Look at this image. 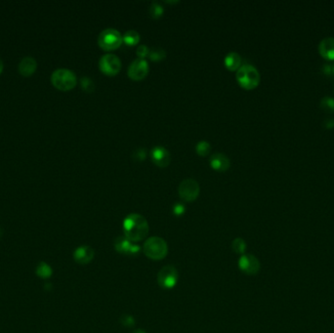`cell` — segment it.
<instances>
[{"instance_id": "cell-1", "label": "cell", "mask_w": 334, "mask_h": 333, "mask_svg": "<svg viewBox=\"0 0 334 333\" xmlns=\"http://www.w3.org/2000/svg\"><path fill=\"white\" fill-rule=\"evenodd\" d=\"M123 231L124 237L132 242L141 241L148 234V224L144 216L132 213L124 219Z\"/></svg>"}, {"instance_id": "cell-2", "label": "cell", "mask_w": 334, "mask_h": 333, "mask_svg": "<svg viewBox=\"0 0 334 333\" xmlns=\"http://www.w3.org/2000/svg\"><path fill=\"white\" fill-rule=\"evenodd\" d=\"M144 253L151 260H161L168 252L166 241L159 237H150L146 240L143 247Z\"/></svg>"}, {"instance_id": "cell-3", "label": "cell", "mask_w": 334, "mask_h": 333, "mask_svg": "<svg viewBox=\"0 0 334 333\" xmlns=\"http://www.w3.org/2000/svg\"><path fill=\"white\" fill-rule=\"evenodd\" d=\"M51 83L61 91H69L75 87L77 78L74 73L68 69H58L51 75Z\"/></svg>"}, {"instance_id": "cell-4", "label": "cell", "mask_w": 334, "mask_h": 333, "mask_svg": "<svg viewBox=\"0 0 334 333\" xmlns=\"http://www.w3.org/2000/svg\"><path fill=\"white\" fill-rule=\"evenodd\" d=\"M237 80L244 89H253L260 82V74L257 69L251 65H243L240 67L237 73Z\"/></svg>"}, {"instance_id": "cell-5", "label": "cell", "mask_w": 334, "mask_h": 333, "mask_svg": "<svg viewBox=\"0 0 334 333\" xmlns=\"http://www.w3.org/2000/svg\"><path fill=\"white\" fill-rule=\"evenodd\" d=\"M122 37L120 33L115 29H106L98 37L99 46L106 50L111 51L117 49L122 43Z\"/></svg>"}, {"instance_id": "cell-6", "label": "cell", "mask_w": 334, "mask_h": 333, "mask_svg": "<svg viewBox=\"0 0 334 333\" xmlns=\"http://www.w3.org/2000/svg\"><path fill=\"white\" fill-rule=\"evenodd\" d=\"M178 272L175 267L167 265L161 268L157 274V283L164 289L173 288L178 281Z\"/></svg>"}, {"instance_id": "cell-7", "label": "cell", "mask_w": 334, "mask_h": 333, "mask_svg": "<svg viewBox=\"0 0 334 333\" xmlns=\"http://www.w3.org/2000/svg\"><path fill=\"white\" fill-rule=\"evenodd\" d=\"M178 192L183 201L194 202L200 195V184L195 179H185L180 183Z\"/></svg>"}, {"instance_id": "cell-8", "label": "cell", "mask_w": 334, "mask_h": 333, "mask_svg": "<svg viewBox=\"0 0 334 333\" xmlns=\"http://www.w3.org/2000/svg\"><path fill=\"white\" fill-rule=\"evenodd\" d=\"M99 68L107 75H115L121 69V62L116 55L109 53L100 59Z\"/></svg>"}, {"instance_id": "cell-9", "label": "cell", "mask_w": 334, "mask_h": 333, "mask_svg": "<svg viewBox=\"0 0 334 333\" xmlns=\"http://www.w3.org/2000/svg\"><path fill=\"white\" fill-rule=\"evenodd\" d=\"M148 64L145 59H135L129 66L127 74L133 80L144 79L148 73Z\"/></svg>"}, {"instance_id": "cell-10", "label": "cell", "mask_w": 334, "mask_h": 333, "mask_svg": "<svg viewBox=\"0 0 334 333\" xmlns=\"http://www.w3.org/2000/svg\"><path fill=\"white\" fill-rule=\"evenodd\" d=\"M114 248L118 253L125 255H137L140 252V246L125 237H119L114 240Z\"/></svg>"}, {"instance_id": "cell-11", "label": "cell", "mask_w": 334, "mask_h": 333, "mask_svg": "<svg viewBox=\"0 0 334 333\" xmlns=\"http://www.w3.org/2000/svg\"><path fill=\"white\" fill-rule=\"evenodd\" d=\"M240 269L247 275H255L260 269L258 259L250 254H243L239 262Z\"/></svg>"}, {"instance_id": "cell-12", "label": "cell", "mask_w": 334, "mask_h": 333, "mask_svg": "<svg viewBox=\"0 0 334 333\" xmlns=\"http://www.w3.org/2000/svg\"><path fill=\"white\" fill-rule=\"evenodd\" d=\"M150 156L154 164L160 167H165V166L168 165L170 163V153L164 147L161 146H156L151 149Z\"/></svg>"}, {"instance_id": "cell-13", "label": "cell", "mask_w": 334, "mask_h": 333, "mask_svg": "<svg viewBox=\"0 0 334 333\" xmlns=\"http://www.w3.org/2000/svg\"><path fill=\"white\" fill-rule=\"evenodd\" d=\"M94 255H95V252L92 247L88 245H81L75 249L74 253V258L78 264L86 265V264H89L93 260Z\"/></svg>"}, {"instance_id": "cell-14", "label": "cell", "mask_w": 334, "mask_h": 333, "mask_svg": "<svg viewBox=\"0 0 334 333\" xmlns=\"http://www.w3.org/2000/svg\"><path fill=\"white\" fill-rule=\"evenodd\" d=\"M211 167L217 171H226L230 167V159L229 157L221 152L214 153L210 157Z\"/></svg>"}, {"instance_id": "cell-15", "label": "cell", "mask_w": 334, "mask_h": 333, "mask_svg": "<svg viewBox=\"0 0 334 333\" xmlns=\"http://www.w3.org/2000/svg\"><path fill=\"white\" fill-rule=\"evenodd\" d=\"M37 69V62L33 57H25L19 64V73L25 77L33 75Z\"/></svg>"}, {"instance_id": "cell-16", "label": "cell", "mask_w": 334, "mask_h": 333, "mask_svg": "<svg viewBox=\"0 0 334 333\" xmlns=\"http://www.w3.org/2000/svg\"><path fill=\"white\" fill-rule=\"evenodd\" d=\"M319 53L329 60L334 59V38L333 37H327L320 41L318 45Z\"/></svg>"}, {"instance_id": "cell-17", "label": "cell", "mask_w": 334, "mask_h": 333, "mask_svg": "<svg viewBox=\"0 0 334 333\" xmlns=\"http://www.w3.org/2000/svg\"><path fill=\"white\" fill-rule=\"evenodd\" d=\"M241 63V58L236 52L229 53L225 58V66L230 71H236V70L240 69Z\"/></svg>"}, {"instance_id": "cell-18", "label": "cell", "mask_w": 334, "mask_h": 333, "mask_svg": "<svg viewBox=\"0 0 334 333\" xmlns=\"http://www.w3.org/2000/svg\"><path fill=\"white\" fill-rule=\"evenodd\" d=\"M122 40L125 42V44H127L129 46H134V45L139 43L140 35L138 34V32L130 30L124 34V36L122 37Z\"/></svg>"}, {"instance_id": "cell-19", "label": "cell", "mask_w": 334, "mask_h": 333, "mask_svg": "<svg viewBox=\"0 0 334 333\" xmlns=\"http://www.w3.org/2000/svg\"><path fill=\"white\" fill-rule=\"evenodd\" d=\"M36 273L41 278H49L53 275V270L47 263L40 262L37 267Z\"/></svg>"}, {"instance_id": "cell-20", "label": "cell", "mask_w": 334, "mask_h": 333, "mask_svg": "<svg viewBox=\"0 0 334 333\" xmlns=\"http://www.w3.org/2000/svg\"><path fill=\"white\" fill-rule=\"evenodd\" d=\"M166 57V52L164 49H162L161 47H153L149 50L148 53V58L151 61H161Z\"/></svg>"}, {"instance_id": "cell-21", "label": "cell", "mask_w": 334, "mask_h": 333, "mask_svg": "<svg viewBox=\"0 0 334 333\" xmlns=\"http://www.w3.org/2000/svg\"><path fill=\"white\" fill-rule=\"evenodd\" d=\"M196 150H197L198 154H200L201 156H205V155H207L210 152L211 146L206 141H201V142H199L197 144Z\"/></svg>"}, {"instance_id": "cell-22", "label": "cell", "mask_w": 334, "mask_h": 333, "mask_svg": "<svg viewBox=\"0 0 334 333\" xmlns=\"http://www.w3.org/2000/svg\"><path fill=\"white\" fill-rule=\"evenodd\" d=\"M163 7L156 1H153L149 7V14L152 18L158 19L163 15Z\"/></svg>"}, {"instance_id": "cell-23", "label": "cell", "mask_w": 334, "mask_h": 333, "mask_svg": "<svg viewBox=\"0 0 334 333\" xmlns=\"http://www.w3.org/2000/svg\"><path fill=\"white\" fill-rule=\"evenodd\" d=\"M232 248L236 253L243 254L245 251V248H246V243L242 239L237 238L232 243Z\"/></svg>"}, {"instance_id": "cell-24", "label": "cell", "mask_w": 334, "mask_h": 333, "mask_svg": "<svg viewBox=\"0 0 334 333\" xmlns=\"http://www.w3.org/2000/svg\"><path fill=\"white\" fill-rule=\"evenodd\" d=\"M80 85H81V88L88 93H91L95 90V84L90 77L83 76L80 80Z\"/></svg>"}, {"instance_id": "cell-25", "label": "cell", "mask_w": 334, "mask_h": 333, "mask_svg": "<svg viewBox=\"0 0 334 333\" xmlns=\"http://www.w3.org/2000/svg\"><path fill=\"white\" fill-rule=\"evenodd\" d=\"M320 106L322 109L326 110V111H334V100L332 98H329V97H325L321 100V103H320Z\"/></svg>"}, {"instance_id": "cell-26", "label": "cell", "mask_w": 334, "mask_h": 333, "mask_svg": "<svg viewBox=\"0 0 334 333\" xmlns=\"http://www.w3.org/2000/svg\"><path fill=\"white\" fill-rule=\"evenodd\" d=\"M136 53L138 55L139 58L141 59H145V57L148 56V53H149V49L148 48L147 45H140L137 50H136Z\"/></svg>"}, {"instance_id": "cell-27", "label": "cell", "mask_w": 334, "mask_h": 333, "mask_svg": "<svg viewBox=\"0 0 334 333\" xmlns=\"http://www.w3.org/2000/svg\"><path fill=\"white\" fill-rule=\"evenodd\" d=\"M134 321H135V320H134L133 316L130 315V314H125V315H122V316L120 317V322H121L123 325L128 326V327L133 326V325H134Z\"/></svg>"}, {"instance_id": "cell-28", "label": "cell", "mask_w": 334, "mask_h": 333, "mask_svg": "<svg viewBox=\"0 0 334 333\" xmlns=\"http://www.w3.org/2000/svg\"><path fill=\"white\" fill-rule=\"evenodd\" d=\"M173 210H174V214H176V215H182L184 212H185V205L184 204H180V203H177L175 205H174V208H173Z\"/></svg>"}, {"instance_id": "cell-29", "label": "cell", "mask_w": 334, "mask_h": 333, "mask_svg": "<svg viewBox=\"0 0 334 333\" xmlns=\"http://www.w3.org/2000/svg\"><path fill=\"white\" fill-rule=\"evenodd\" d=\"M136 155H137V158L140 157V159H145L146 157V151L144 149H139L136 151Z\"/></svg>"}, {"instance_id": "cell-30", "label": "cell", "mask_w": 334, "mask_h": 333, "mask_svg": "<svg viewBox=\"0 0 334 333\" xmlns=\"http://www.w3.org/2000/svg\"><path fill=\"white\" fill-rule=\"evenodd\" d=\"M3 68H4V66H3V62H2V60H1V59H0V74H2V72H3Z\"/></svg>"}, {"instance_id": "cell-31", "label": "cell", "mask_w": 334, "mask_h": 333, "mask_svg": "<svg viewBox=\"0 0 334 333\" xmlns=\"http://www.w3.org/2000/svg\"><path fill=\"white\" fill-rule=\"evenodd\" d=\"M132 333H146L144 330H142V329H136L135 331H133Z\"/></svg>"}, {"instance_id": "cell-32", "label": "cell", "mask_w": 334, "mask_h": 333, "mask_svg": "<svg viewBox=\"0 0 334 333\" xmlns=\"http://www.w3.org/2000/svg\"><path fill=\"white\" fill-rule=\"evenodd\" d=\"M1 237H2V231H1V229H0V238Z\"/></svg>"}, {"instance_id": "cell-33", "label": "cell", "mask_w": 334, "mask_h": 333, "mask_svg": "<svg viewBox=\"0 0 334 333\" xmlns=\"http://www.w3.org/2000/svg\"><path fill=\"white\" fill-rule=\"evenodd\" d=\"M331 71H332V73H333V74H334V66H333V68H332Z\"/></svg>"}]
</instances>
